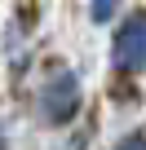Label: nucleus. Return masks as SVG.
Listing matches in <instances>:
<instances>
[{
    "label": "nucleus",
    "instance_id": "obj_2",
    "mask_svg": "<svg viewBox=\"0 0 146 150\" xmlns=\"http://www.w3.org/2000/svg\"><path fill=\"white\" fill-rule=\"evenodd\" d=\"M75 97H80L75 75H53L49 88H44V97H40V106H44V115H49V119H66L71 110H75Z\"/></svg>",
    "mask_w": 146,
    "mask_h": 150
},
{
    "label": "nucleus",
    "instance_id": "obj_3",
    "mask_svg": "<svg viewBox=\"0 0 146 150\" xmlns=\"http://www.w3.org/2000/svg\"><path fill=\"white\" fill-rule=\"evenodd\" d=\"M120 150H146V141H142V137H128V141H124Z\"/></svg>",
    "mask_w": 146,
    "mask_h": 150
},
{
    "label": "nucleus",
    "instance_id": "obj_1",
    "mask_svg": "<svg viewBox=\"0 0 146 150\" xmlns=\"http://www.w3.org/2000/svg\"><path fill=\"white\" fill-rule=\"evenodd\" d=\"M115 62L124 71H142L146 66V13L142 18H128L115 35Z\"/></svg>",
    "mask_w": 146,
    "mask_h": 150
}]
</instances>
